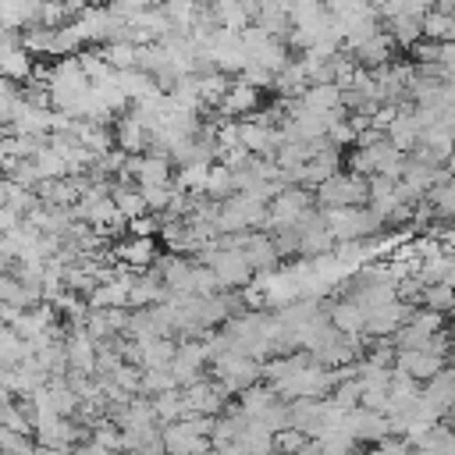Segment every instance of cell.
<instances>
[{
  "mask_svg": "<svg viewBox=\"0 0 455 455\" xmlns=\"http://www.w3.org/2000/svg\"><path fill=\"white\" fill-rule=\"evenodd\" d=\"M263 224H267V203L249 192H235L224 203H217V235H245Z\"/></svg>",
  "mask_w": 455,
  "mask_h": 455,
  "instance_id": "6da1fadb",
  "label": "cell"
},
{
  "mask_svg": "<svg viewBox=\"0 0 455 455\" xmlns=\"http://www.w3.org/2000/svg\"><path fill=\"white\" fill-rule=\"evenodd\" d=\"M196 259L210 267V274L217 277L220 291H235V288H245V284H252V277H256V274H252V267L245 263V256H242L238 249H228V245H220V238H217L210 249H203Z\"/></svg>",
  "mask_w": 455,
  "mask_h": 455,
  "instance_id": "7a4b0ae2",
  "label": "cell"
},
{
  "mask_svg": "<svg viewBox=\"0 0 455 455\" xmlns=\"http://www.w3.org/2000/svg\"><path fill=\"white\" fill-rule=\"evenodd\" d=\"M313 203L320 210H348V206H370V178H359L352 171H338L331 181H323L313 192Z\"/></svg>",
  "mask_w": 455,
  "mask_h": 455,
  "instance_id": "3957f363",
  "label": "cell"
},
{
  "mask_svg": "<svg viewBox=\"0 0 455 455\" xmlns=\"http://www.w3.org/2000/svg\"><path fill=\"white\" fill-rule=\"evenodd\" d=\"M210 430H213L210 416H185L178 423L160 427V441L167 455H199L210 451Z\"/></svg>",
  "mask_w": 455,
  "mask_h": 455,
  "instance_id": "277c9868",
  "label": "cell"
},
{
  "mask_svg": "<svg viewBox=\"0 0 455 455\" xmlns=\"http://www.w3.org/2000/svg\"><path fill=\"white\" fill-rule=\"evenodd\" d=\"M309 210H316V203H313V192L309 188H299V185H284L274 199H270V206H267V235H277V231H288V228H295Z\"/></svg>",
  "mask_w": 455,
  "mask_h": 455,
  "instance_id": "5b68a950",
  "label": "cell"
},
{
  "mask_svg": "<svg viewBox=\"0 0 455 455\" xmlns=\"http://www.w3.org/2000/svg\"><path fill=\"white\" fill-rule=\"evenodd\" d=\"M210 377L228 391V395H242L245 387L259 384L263 380V363L249 359V355H238V352H224L217 359H210Z\"/></svg>",
  "mask_w": 455,
  "mask_h": 455,
  "instance_id": "8992f818",
  "label": "cell"
},
{
  "mask_svg": "<svg viewBox=\"0 0 455 455\" xmlns=\"http://www.w3.org/2000/svg\"><path fill=\"white\" fill-rule=\"evenodd\" d=\"M174 171H178V167H174L167 156H160V153H142V156H128V160H124L121 178L132 181V185H139V188H160V185H174V181H171Z\"/></svg>",
  "mask_w": 455,
  "mask_h": 455,
  "instance_id": "52a82bcc",
  "label": "cell"
},
{
  "mask_svg": "<svg viewBox=\"0 0 455 455\" xmlns=\"http://www.w3.org/2000/svg\"><path fill=\"white\" fill-rule=\"evenodd\" d=\"M181 395H185V416H210V419H217V416H224L228 412V391L213 380V377H203V380H196V384H188V387H181Z\"/></svg>",
  "mask_w": 455,
  "mask_h": 455,
  "instance_id": "ba28073f",
  "label": "cell"
},
{
  "mask_svg": "<svg viewBox=\"0 0 455 455\" xmlns=\"http://www.w3.org/2000/svg\"><path fill=\"white\" fill-rule=\"evenodd\" d=\"M206 366H210V348H206V341H196V338L178 341V352H174V359H171V373H174L178 387H188V384L203 380V370H206Z\"/></svg>",
  "mask_w": 455,
  "mask_h": 455,
  "instance_id": "9c48e42d",
  "label": "cell"
},
{
  "mask_svg": "<svg viewBox=\"0 0 455 455\" xmlns=\"http://www.w3.org/2000/svg\"><path fill=\"white\" fill-rule=\"evenodd\" d=\"M110 256H114L117 267H124V270H132V274H146V270L156 263L160 249H156V238H132V235H128V238L114 242Z\"/></svg>",
  "mask_w": 455,
  "mask_h": 455,
  "instance_id": "30bf717a",
  "label": "cell"
},
{
  "mask_svg": "<svg viewBox=\"0 0 455 455\" xmlns=\"http://www.w3.org/2000/svg\"><path fill=\"white\" fill-rule=\"evenodd\" d=\"M409 316H412V302H405V299L384 302V306L370 309V316H366V334L387 341V338H395V334L409 323Z\"/></svg>",
  "mask_w": 455,
  "mask_h": 455,
  "instance_id": "8fae6325",
  "label": "cell"
},
{
  "mask_svg": "<svg viewBox=\"0 0 455 455\" xmlns=\"http://www.w3.org/2000/svg\"><path fill=\"white\" fill-rule=\"evenodd\" d=\"M64 355H68V373H89L96 377V355H100V341L85 334V327L68 331L64 334Z\"/></svg>",
  "mask_w": 455,
  "mask_h": 455,
  "instance_id": "7c38bea8",
  "label": "cell"
},
{
  "mask_svg": "<svg viewBox=\"0 0 455 455\" xmlns=\"http://www.w3.org/2000/svg\"><path fill=\"white\" fill-rule=\"evenodd\" d=\"M395 370H402L405 377H412L416 384H427L434 380L441 370H448V355H437L430 348H419V352H395Z\"/></svg>",
  "mask_w": 455,
  "mask_h": 455,
  "instance_id": "4fadbf2b",
  "label": "cell"
},
{
  "mask_svg": "<svg viewBox=\"0 0 455 455\" xmlns=\"http://www.w3.org/2000/svg\"><path fill=\"white\" fill-rule=\"evenodd\" d=\"M256 107H259V89L242 78H231V89L217 110H220V121H245L256 114Z\"/></svg>",
  "mask_w": 455,
  "mask_h": 455,
  "instance_id": "5bb4252c",
  "label": "cell"
},
{
  "mask_svg": "<svg viewBox=\"0 0 455 455\" xmlns=\"http://www.w3.org/2000/svg\"><path fill=\"white\" fill-rule=\"evenodd\" d=\"M366 316H370V309H363L355 299H338L334 306H331V313H327V320H331V327L341 334V338H359V334H366Z\"/></svg>",
  "mask_w": 455,
  "mask_h": 455,
  "instance_id": "9a60e30c",
  "label": "cell"
},
{
  "mask_svg": "<svg viewBox=\"0 0 455 455\" xmlns=\"http://www.w3.org/2000/svg\"><path fill=\"white\" fill-rule=\"evenodd\" d=\"M114 149H121L124 156H142L149 153V132L132 114H121L114 121Z\"/></svg>",
  "mask_w": 455,
  "mask_h": 455,
  "instance_id": "2e32d148",
  "label": "cell"
},
{
  "mask_svg": "<svg viewBox=\"0 0 455 455\" xmlns=\"http://www.w3.org/2000/svg\"><path fill=\"white\" fill-rule=\"evenodd\" d=\"M110 199H114V206H117V213L124 217V220H139V217H146L149 210H146V199H142V188L139 185H132V181H114V192H110Z\"/></svg>",
  "mask_w": 455,
  "mask_h": 455,
  "instance_id": "e0dca14e",
  "label": "cell"
},
{
  "mask_svg": "<svg viewBox=\"0 0 455 455\" xmlns=\"http://www.w3.org/2000/svg\"><path fill=\"white\" fill-rule=\"evenodd\" d=\"M274 402H281V398H277V391H274L270 384H263V380L252 384V387H245V391L235 398V405H238L242 416H249V419H259Z\"/></svg>",
  "mask_w": 455,
  "mask_h": 455,
  "instance_id": "ac0fdd59",
  "label": "cell"
},
{
  "mask_svg": "<svg viewBox=\"0 0 455 455\" xmlns=\"http://www.w3.org/2000/svg\"><path fill=\"white\" fill-rule=\"evenodd\" d=\"M299 107H306L313 114H334V110H341V89L338 85H309L299 96Z\"/></svg>",
  "mask_w": 455,
  "mask_h": 455,
  "instance_id": "d6986e66",
  "label": "cell"
},
{
  "mask_svg": "<svg viewBox=\"0 0 455 455\" xmlns=\"http://www.w3.org/2000/svg\"><path fill=\"white\" fill-rule=\"evenodd\" d=\"M139 345H142V370H164L178 352V338H149Z\"/></svg>",
  "mask_w": 455,
  "mask_h": 455,
  "instance_id": "ffe728a7",
  "label": "cell"
},
{
  "mask_svg": "<svg viewBox=\"0 0 455 455\" xmlns=\"http://www.w3.org/2000/svg\"><path fill=\"white\" fill-rule=\"evenodd\" d=\"M25 359H32L28 341H21V338L14 334V327L0 323V370H11V366H18V363H25Z\"/></svg>",
  "mask_w": 455,
  "mask_h": 455,
  "instance_id": "44dd1931",
  "label": "cell"
},
{
  "mask_svg": "<svg viewBox=\"0 0 455 455\" xmlns=\"http://www.w3.org/2000/svg\"><path fill=\"white\" fill-rule=\"evenodd\" d=\"M419 21H423V18H391V21H384V32L391 36L395 46L412 50L416 43H423V25H419Z\"/></svg>",
  "mask_w": 455,
  "mask_h": 455,
  "instance_id": "7402d4cb",
  "label": "cell"
},
{
  "mask_svg": "<svg viewBox=\"0 0 455 455\" xmlns=\"http://www.w3.org/2000/svg\"><path fill=\"white\" fill-rule=\"evenodd\" d=\"M196 82H199L203 107H220L224 96H228V89H231V78L220 75V71H203V75H196Z\"/></svg>",
  "mask_w": 455,
  "mask_h": 455,
  "instance_id": "603a6c76",
  "label": "cell"
},
{
  "mask_svg": "<svg viewBox=\"0 0 455 455\" xmlns=\"http://www.w3.org/2000/svg\"><path fill=\"white\" fill-rule=\"evenodd\" d=\"M153 402V412H156V419H160V427H167V423H178V419H185V395H181V387H174V391H167V395H156V398H149Z\"/></svg>",
  "mask_w": 455,
  "mask_h": 455,
  "instance_id": "cb8c5ba5",
  "label": "cell"
},
{
  "mask_svg": "<svg viewBox=\"0 0 455 455\" xmlns=\"http://www.w3.org/2000/svg\"><path fill=\"white\" fill-rule=\"evenodd\" d=\"M419 302H423V309H430V313H451L455 309V288L451 284H444V281H437V284H423V291H419Z\"/></svg>",
  "mask_w": 455,
  "mask_h": 455,
  "instance_id": "d4e9b609",
  "label": "cell"
},
{
  "mask_svg": "<svg viewBox=\"0 0 455 455\" xmlns=\"http://www.w3.org/2000/svg\"><path fill=\"white\" fill-rule=\"evenodd\" d=\"M36 167H39V178L43 181H60V178H71L68 174V164H64V156L46 142L39 153H36Z\"/></svg>",
  "mask_w": 455,
  "mask_h": 455,
  "instance_id": "484cf974",
  "label": "cell"
},
{
  "mask_svg": "<svg viewBox=\"0 0 455 455\" xmlns=\"http://www.w3.org/2000/svg\"><path fill=\"white\" fill-rule=\"evenodd\" d=\"M174 387H178V380H174L171 366H164V370H142V398H156V395H167Z\"/></svg>",
  "mask_w": 455,
  "mask_h": 455,
  "instance_id": "4316f807",
  "label": "cell"
},
{
  "mask_svg": "<svg viewBox=\"0 0 455 455\" xmlns=\"http://www.w3.org/2000/svg\"><path fill=\"white\" fill-rule=\"evenodd\" d=\"M114 387H121L128 398H139L142 395V366H132V363H121L114 373H110Z\"/></svg>",
  "mask_w": 455,
  "mask_h": 455,
  "instance_id": "83f0119b",
  "label": "cell"
},
{
  "mask_svg": "<svg viewBox=\"0 0 455 455\" xmlns=\"http://www.w3.org/2000/svg\"><path fill=\"white\" fill-rule=\"evenodd\" d=\"M309 441H313V437H309L306 430H299V427H284V430L274 434V455H295V451H302Z\"/></svg>",
  "mask_w": 455,
  "mask_h": 455,
  "instance_id": "f1b7e54d",
  "label": "cell"
},
{
  "mask_svg": "<svg viewBox=\"0 0 455 455\" xmlns=\"http://www.w3.org/2000/svg\"><path fill=\"white\" fill-rule=\"evenodd\" d=\"M160 228H164V217H156V213H146V217H139V220H128V235L132 238H156L160 235Z\"/></svg>",
  "mask_w": 455,
  "mask_h": 455,
  "instance_id": "f546056e",
  "label": "cell"
},
{
  "mask_svg": "<svg viewBox=\"0 0 455 455\" xmlns=\"http://www.w3.org/2000/svg\"><path fill=\"white\" fill-rule=\"evenodd\" d=\"M71 455H121V451H110V448H103V444H96V441H82Z\"/></svg>",
  "mask_w": 455,
  "mask_h": 455,
  "instance_id": "4dcf8cb0",
  "label": "cell"
},
{
  "mask_svg": "<svg viewBox=\"0 0 455 455\" xmlns=\"http://www.w3.org/2000/svg\"><path fill=\"white\" fill-rule=\"evenodd\" d=\"M199 455H217V451H213V448H210V451H199Z\"/></svg>",
  "mask_w": 455,
  "mask_h": 455,
  "instance_id": "1f68e13d",
  "label": "cell"
},
{
  "mask_svg": "<svg viewBox=\"0 0 455 455\" xmlns=\"http://www.w3.org/2000/svg\"><path fill=\"white\" fill-rule=\"evenodd\" d=\"M0 434H4V427H0Z\"/></svg>",
  "mask_w": 455,
  "mask_h": 455,
  "instance_id": "d6a6232c",
  "label": "cell"
}]
</instances>
